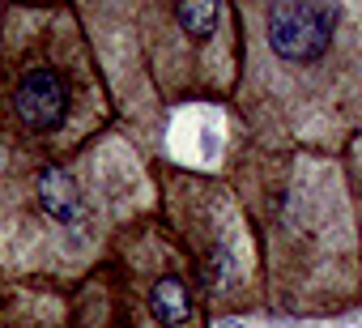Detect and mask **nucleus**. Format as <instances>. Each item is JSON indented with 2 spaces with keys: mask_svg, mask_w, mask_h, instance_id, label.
Wrapping results in <instances>:
<instances>
[{
  "mask_svg": "<svg viewBox=\"0 0 362 328\" xmlns=\"http://www.w3.org/2000/svg\"><path fill=\"white\" fill-rule=\"evenodd\" d=\"M239 132L345 158L362 132V0H239Z\"/></svg>",
  "mask_w": 362,
  "mask_h": 328,
  "instance_id": "obj_1",
  "label": "nucleus"
},
{
  "mask_svg": "<svg viewBox=\"0 0 362 328\" xmlns=\"http://www.w3.org/2000/svg\"><path fill=\"white\" fill-rule=\"evenodd\" d=\"M226 184L260 239L264 311L328 320L362 307V222L345 158L311 149L273 153L235 128Z\"/></svg>",
  "mask_w": 362,
  "mask_h": 328,
  "instance_id": "obj_2",
  "label": "nucleus"
},
{
  "mask_svg": "<svg viewBox=\"0 0 362 328\" xmlns=\"http://www.w3.org/2000/svg\"><path fill=\"white\" fill-rule=\"evenodd\" d=\"M153 213V162L115 124L69 162L0 175V273L77 290Z\"/></svg>",
  "mask_w": 362,
  "mask_h": 328,
  "instance_id": "obj_3",
  "label": "nucleus"
},
{
  "mask_svg": "<svg viewBox=\"0 0 362 328\" xmlns=\"http://www.w3.org/2000/svg\"><path fill=\"white\" fill-rule=\"evenodd\" d=\"M119 128L153 153L162 111L235 102L239 18L222 0H86L77 5Z\"/></svg>",
  "mask_w": 362,
  "mask_h": 328,
  "instance_id": "obj_4",
  "label": "nucleus"
},
{
  "mask_svg": "<svg viewBox=\"0 0 362 328\" xmlns=\"http://www.w3.org/2000/svg\"><path fill=\"white\" fill-rule=\"evenodd\" d=\"M115 128L77 5H5L0 13V175L77 158Z\"/></svg>",
  "mask_w": 362,
  "mask_h": 328,
  "instance_id": "obj_5",
  "label": "nucleus"
},
{
  "mask_svg": "<svg viewBox=\"0 0 362 328\" xmlns=\"http://www.w3.org/2000/svg\"><path fill=\"white\" fill-rule=\"evenodd\" d=\"M153 180H158V218L179 239V247L192 256L209 315L264 311L260 239L226 175L153 162Z\"/></svg>",
  "mask_w": 362,
  "mask_h": 328,
  "instance_id": "obj_6",
  "label": "nucleus"
},
{
  "mask_svg": "<svg viewBox=\"0 0 362 328\" xmlns=\"http://www.w3.org/2000/svg\"><path fill=\"white\" fill-rule=\"evenodd\" d=\"M128 328H209V303L192 256L153 213L128 226L107 256Z\"/></svg>",
  "mask_w": 362,
  "mask_h": 328,
  "instance_id": "obj_7",
  "label": "nucleus"
},
{
  "mask_svg": "<svg viewBox=\"0 0 362 328\" xmlns=\"http://www.w3.org/2000/svg\"><path fill=\"white\" fill-rule=\"evenodd\" d=\"M0 328H73V290L0 273Z\"/></svg>",
  "mask_w": 362,
  "mask_h": 328,
  "instance_id": "obj_8",
  "label": "nucleus"
},
{
  "mask_svg": "<svg viewBox=\"0 0 362 328\" xmlns=\"http://www.w3.org/2000/svg\"><path fill=\"white\" fill-rule=\"evenodd\" d=\"M345 171L354 184V201H358V222H362V132L354 136V145L345 149Z\"/></svg>",
  "mask_w": 362,
  "mask_h": 328,
  "instance_id": "obj_9",
  "label": "nucleus"
},
{
  "mask_svg": "<svg viewBox=\"0 0 362 328\" xmlns=\"http://www.w3.org/2000/svg\"><path fill=\"white\" fill-rule=\"evenodd\" d=\"M103 328H128V320H111V324H103Z\"/></svg>",
  "mask_w": 362,
  "mask_h": 328,
  "instance_id": "obj_10",
  "label": "nucleus"
},
{
  "mask_svg": "<svg viewBox=\"0 0 362 328\" xmlns=\"http://www.w3.org/2000/svg\"><path fill=\"white\" fill-rule=\"evenodd\" d=\"M0 13H5V5H0Z\"/></svg>",
  "mask_w": 362,
  "mask_h": 328,
  "instance_id": "obj_11",
  "label": "nucleus"
}]
</instances>
